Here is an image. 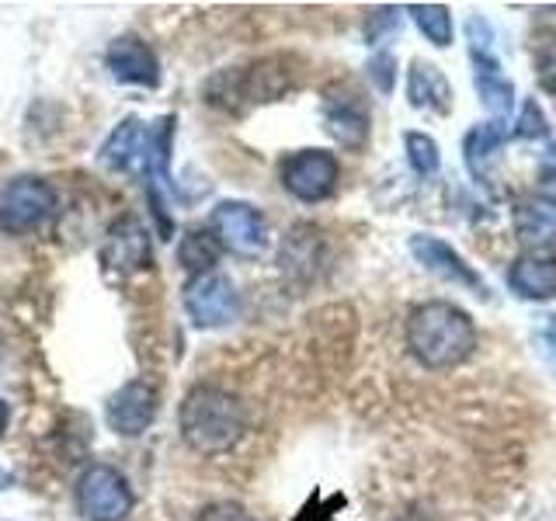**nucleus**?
Segmentation results:
<instances>
[{
	"mask_svg": "<svg viewBox=\"0 0 556 521\" xmlns=\"http://www.w3.org/2000/svg\"><path fill=\"white\" fill-rule=\"evenodd\" d=\"M515 136L518 139H546L549 136V122H546V115H543V109H539V101L535 98H529L526 104H521V115H518V122H515Z\"/></svg>",
	"mask_w": 556,
	"mask_h": 521,
	"instance_id": "22",
	"label": "nucleus"
},
{
	"mask_svg": "<svg viewBox=\"0 0 556 521\" xmlns=\"http://www.w3.org/2000/svg\"><path fill=\"white\" fill-rule=\"evenodd\" d=\"M365 69H369V80L379 87V94L393 91V84H396V60H393V52H376Z\"/></svg>",
	"mask_w": 556,
	"mask_h": 521,
	"instance_id": "24",
	"label": "nucleus"
},
{
	"mask_svg": "<svg viewBox=\"0 0 556 521\" xmlns=\"http://www.w3.org/2000/svg\"><path fill=\"white\" fill-rule=\"evenodd\" d=\"M101 265L109 271L136 275L153 265V237L136 216H122L112 223L109 237L101 243Z\"/></svg>",
	"mask_w": 556,
	"mask_h": 521,
	"instance_id": "11",
	"label": "nucleus"
},
{
	"mask_svg": "<svg viewBox=\"0 0 556 521\" xmlns=\"http://www.w3.org/2000/svg\"><path fill=\"white\" fill-rule=\"evenodd\" d=\"M286 91H289L286 69H278V63H254L243 69H223L216 80H208L205 101L226 112H243L251 104L278 101Z\"/></svg>",
	"mask_w": 556,
	"mask_h": 521,
	"instance_id": "3",
	"label": "nucleus"
},
{
	"mask_svg": "<svg viewBox=\"0 0 556 521\" xmlns=\"http://www.w3.org/2000/svg\"><path fill=\"white\" fill-rule=\"evenodd\" d=\"M208 226H213L208 233L216 237L219 247L230 251L233 257L251 260V257H261L268 247V223L248 202H219L213 208Z\"/></svg>",
	"mask_w": 556,
	"mask_h": 521,
	"instance_id": "7",
	"label": "nucleus"
},
{
	"mask_svg": "<svg viewBox=\"0 0 556 521\" xmlns=\"http://www.w3.org/2000/svg\"><path fill=\"white\" fill-rule=\"evenodd\" d=\"M508 289L518 300L543 303L556 295V257L546 254H518L508 268Z\"/></svg>",
	"mask_w": 556,
	"mask_h": 521,
	"instance_id": "15",
	"label": "nucleus"
},
{
	"mask_svg": "<svg viewBox=\"0 0 556 521\" xmlns=\"http://www.w3.org/2000/svg\"><path fill=\"white\" fill-rule=\"evenodd\" d=\"M410 254L417 257V265H421L425 271H431L434 278H445V282H456V285H466V289L486 295L483 278L473 271V265H466V260L459 257V251L448 247L445 240L417 233V237H410Z\"/></svg>",
	"mask_w": 556,
	"mask_h": 521,
	"instance_id": "13",
	"label": "nucleus"
},
{
	"mask_svg": "<svg viewBox=\"0 0 556 521\" xmlns=\"http://www.w3.org/2000/svg\"><path fill=\"white\" fill-rule=\"evenodd\" d=\"M84 521H126L132 514V486L109 462H91L74 486Z\"/></svg>",
	"mask_w": 556,
	"mask_h": 521,
	"instance_id": "4",
	"label": "nucleus"
},
{
	"mask_svg": "<svg viewBox=\"0 0 556 521\" xmlns=\"http://www.w3.org/2000/svg\"><path fill=\"white\" fill-rule=\"evenodd\" d=\"M178 428H181V442L195 456L216 459L240 445L248 417H243L240 396H233L223 386H213V382H199L181 399Z\"/></svg>",
	"mask_w": 556,
	"mask_h": 521,
	"instance_id": "1",
	"label": "nucleus"
},
{
	"mask_svg": "<svg viewBox=\"0 0 556 521\" xmlns=\"http://www.w3.org/2000/svg\"><path fill=\"white\" fill-rule=\"evenodd\" d=\"M52 208H56V191L46 178L17 174V178L0 185V230L11 237L42 226L52 216Z\"/></svg>",
	"mask_w": 556,
	"mask_h": 521,
	"instance_id": "5",
	"label": "nucleus"
},
{
	"mask_svg": "<svg viewBox=\"0 0 556 521\" xmlns=\"http://www.w3.org/2000/svg\"><path fill=\"white\" fill-rule=\"evenodd\" d=\"M535 80L543 91L556 94V42H549L535 52Z\"/></svg>",
	"mask_w": 556,
	"mask_h": 521,
	"instance_id": "25",
	"label": "nucleus"
},
{
	"mask_svg": "<svg viewBox=\"0 0 556 521\" xmlns=\"http://www.w3.org/2000/svg\"><path fill=\"white\" fill-rule=\"evenodd\" d=\"M8 421H11V407L0 399V439H4V431H8Z\"/></svg>",
	"mask_w": 556,
	"mask_h": 521,
	"instance_id": "29",
	"label": "nucleus"
},
{
	"mask_svg": "<svg viewBox=\"0 0 556 521\" xmlns=\"http://www.w3.org/2000/svg\"><path fill=\"white\" fill-rule=\"evenodd\" d=\"M404 147H407V161L410 167L421 174V178H428V174H434L442 167V153H439V143L428 136V132H407L404 136Z\"/></svg>",
	"mask_w": 556,
	"mask_h": 521,
	"instance_id": "21",
	"label": "nucleus"
},
{
	"mask_svg": "<svg viewBox=\"0 0 556 521\" xmlns=\"http://www.w3.org/2000/svg\"><path fill=\"white\" fill-rule=\"evenodd\" d=\"M511 226L518 243L529 254L556 247V199L549 195H526L511 208Z\"/></svg>",
	"mask_w": 556,
	"mask_h": 521,
	"instance_id": "14",
	"label": "nucleus"
},
{
	"mask_svg": "<svg viewBox=\"0 0 556 521\" xmlns=\"http://www.w3.org/2000/svg\"><path fill=\"white\" fill-rule=\"evenodd\" d=\"M216 260H219V243H216L213 233H205V230H191V233H185L181 247H178V265H181L191 278L216 271Z\"/></svg>",
	"mask_w": 556,
	"mask_h": 521,
	"instance_id": "19",
	"label": "nucleus"
},
{
	"mask_svg": "<svg viewBox=\"0 0 556 521\" xmlns=\"http://www.w3.org/2000/svg\"><path fill=\"white\" fill-rule=\"evenodd\" d=\"M407 101H410V109L448 115L452 112V84L445 80L439 66L414 60L407 69Z\"/></svg>",
	"mask_w": 556,
	"mask_h": 521,
	"instance_id": "17",
	"label": "nucleus"
},
{
	"mask_svg": "<svg viewBox=\"0 0 556 521\" xmlns=\"http://www.w3.org/2000/svg\"><path fill=\"white\" fill-rule=\"evenodd\" d=\"M143 156H147V126L136 115H129V118H122L112 129V136L101 143L98 164L104 170L122 174V170H132L143 164Z\"/></svg>",
	"mask_w": 556,
	"mask_h": 521,
	"instance_id": "16",
	"label": "nucleus"
},
{
	"mask_svg": "<svg viewBox=\"0 0 556 521\" xmlns=\"http://www.w3.org/2000/svg\"><path fill=\"white\" fill-rule=\"evenodd\" d=\"M195 521H254V518L248 514V508H240L233 500H216V504H205L195 514Z\"/></svg>",
	"mask_w": 556,
	"mask_h": 521,
	"instance_id": "26",
	"label": "nucleus"
},
{
	"mask_svg": "<svg viewBox=\"0 0 556 521\" xmlns=\"http://www.w3.org/2000/svg\"><path fill=\"white\" fill-rule=\"evenodd\" d=\"M532 341L539 347V355H543V361L556 372V313H543V317H535Z\"/></svg>",
	"mask_w": 556,
	"mask_h": 521,
	"instance_id": "23",
	"label": "nucleus"
},
{
	"mask_svg": "<svg viewBox=\"0 0 556 521\" xmlns=\"http://www.w3.org/2000/svg\"><path fill=\"white\" fill-rule=\"evenodd\" d=\"M104 66L118 84H129V87H161V60L156 52L150 49V42L136 39V35H122L109 46L104 52Z\"/></svg>",
	"mask_w": 556,
	"mask_h": 521,
	"instance_id": "12",
	"label": "nucleus"
},
{
	"mask_svg": "<svg viewBox=\"0 0 556 521\" xmlns=\"http://www.w3.org/2000/svg\"><path fill=\"white\" fill-rule=\"evenodd\" d=\"M156 410H161V390L150 379H129L118 386L109 404H104V424H109L118 439H139L147 434Z\"/></svg>",
	"mask_w": 556,
	"mask_h": 521,
	"instance_id": "8",
	"label": "nucleus"
},
{
	"mask_svg": "<svg viewBox=\"0 0 556 521\" xmlns=\"http://www.w3.org/2000/svg\"><path fill=\"white\" fill-rule=\"evenodd\" d=\"M407 347L425 369H456L477 347V327L469 313L456 303L431 300L410 309L407 317Z\"/></svg>",
	"mask_w": 556,
	"mask_h": 521,
	"instance_id": "2",
	"label": "nucleus"
},
{
	"mask_svg": "<svg viewBox=\"0 0 556 521\" xmlns=\"http://www.w3.org/2000/svg\"><path fill=\"white\" fill-rule=\"evenodd\" d=\"M504 139H508V132H504V122H480V126H473L466 132L463 139V153H466V167L469 174H473L477 181H486V164H491V156L504 147Z\"/></svg>",
	"mask_w": 556,
	"mask_h": 521,
	"instance_id": "18",
	"label": "nucleus"
},
{
	"mask_svg": "<svg viewBox=\"0 0 556 521\" xmlns=\"http://www.w3.org/2000/svg\"><path fill=\"white\" fill-rule=\"evenodd\" d=\"M338 178H341V167L334 161V153H327V150H300L282 164L286 191L306 205L334 195Z\"/></svg>",
	"mask_w": 556,
	"mask_h": 521,
	"instance_id": "10",
	"label": "nucleus"
},
{
	"mask_svg": "<svg viewBox=\"0 0 556 521\" xmlns=\"http://www.w3.org/2000/svg\"><path fill=\"white\" fill-rule=\"evenodd\" d=\"M324 126L344 150H362L369 139V101L352 84H334L324 91Z\"/></svg>",
	"mask_w": 556,
	"mask_h": 521,
	"instance_id": "9",
	"label": "nucleus"
},
{
	"mask_svg": "<svg viewBox=\"0 0 556 521\" xmlns=\"http://www.w3.org/2000/svg\"><path fill=\"white\" fill-rule=\"evenodd\" d=\"M400 22V11L396 8H379L369 14V22H365V39H369L372 46L382 42V31H393Z\"/></svg>",
	"mask_w": 556,
	"mask_h": 521,
	"instance_id": "27",
	"label": "nucleus"
},
{
	"mask_svg": "<svg viewBox=\"0 0 556 521\" xmlns=\"http://www.w3.org/2000/svg\"><path fill=\"white\" fill-rule=\"evenodd\" d=\"M407 14L414 17V25L421 28V35L439 49L452 46V14L445 4H410Z\"/></svg>",
	"mask_w": 556,
	"mask_h": 521,
	"instance_id": "20",
	"label": "nucleus"
},
{
	"mask_svg": "<svg viewBox=\"0 0 556 521\" xmlns=\"http://www.w3.org/2000/svg\"><path fill=\"white\" fill-rule=\"evenodd\" d=\"M181 303L188 309V317L202 330H219L230 327L240 313V292L233 285L230 275L208 271L199 278H188V285L181 292Z\"/></svg>",
	"mask_w": 556,
	"mask_h": 521,
	"instance_id": "6",
	"label": "nucleus"
},
{
	"mask_svg": "<svg viewBox=\"0 0 556 521\" xmlns=\"http://www.w3.org/2000/svg\"><path fill=\"white\" fill-rule=\"evenodd\" d=\"M539 185L549 191V199H556V143L539 161Z\"/></svg>",
	"mask_w": 556,
	"mask_h": 521,
	"instance_id": "28",
	"label": "nucleus"
}]
</instances>
